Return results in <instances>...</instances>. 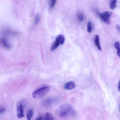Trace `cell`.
<instances>
[{
	"mask_svg": "<svg viewBox=\"0 0 120 120\" xmlns=\"http://www.w3.org/2000/svg\"><path fill=\"white\" fill-rule=\"evenodd\" d=\"M59 101V99L57 98L50 97L45 99L43 101V104L44 106H49L57 103Z\"/></svg>",
	"mask_w": 120,
	"mask_h": 120,
	"instance_id": "8992f818",
	"label": "cell"
},
{
	"mask_svg": "<svg viewBox=\"0 0 120 120\" xmlns=\"http://www.w3.org/2000/svg\"><path fill=\"white\" fill-rule=\"evenodd\" d=\"M34 112L32 109L29 110L26 114V118L27 120H31L33 116Z\"/></svg>",
	"mask_w": 120,
	"mask_h": 120,
	"instance_id": "8fae6325",
	"label": "cell"
},
{
	"mask_svg": "<svg viewBox=\"0 0 120 120\" xmlns=\"http://www.w3.org/2000/svg\"><path fill=\"white\" fill-rule=\"evenodd\" d=\"M54 117L50 113L46 112L45 114L44 120H53Z\"/></svg>",
	"mask_w": 120,
	"mask_h": 120,
	"instance_id": "30bf717a",
	"label": "cell"
},
{
	"mask_svg": "<svg viewBox=\"0 0 120 120\" xmlns=\"http://www.w3.org/2000/svg\"><path fill=\"white\" fill-rule=\"evenodd\" d=\"M116 27L117 29L120 32V26L118 25H116Z\"/></svg>",
	"mask_w": 120,
	"mask_h": 120,
	"instance_id": "ffe728a7",
	"label": "cell"
},
{
	"mask_svg": "<svg viewBox=\"0 0 120 120\" xmlns=\"http://www.w3.org/2000/svg\"><path fill=\"white\" fill-rule=\"evenodd\" d=\"M49 89V87L48 86H43L34 91L32 96L34 98L36 99L42 98L47 93Z\"/></svg>",
	"mask_w": 120,
	"mask_h": 120,
	"instance_id": "7a4b0ae2",
	"label": "cell"
},
{
	"mask_svg": "<svg viewBox=\"0 0 120 120\" xmlns=\"http://www.w3.org/2000/svg\"><path fill=\"white\" fill-rule=\"evenodd\" d=\"M99 37L98 35L96 34L94 38V41L95 45L99 50H101L99 43Z\"/></svg>",
	"mask_w": 120,
	"mask_h": 120,
	"instance_id": "ba28073f",
	"label": "cell"
},
{
	"mask_svg": "<svg viewBox=\"0 0 120 120\" xmlns=\"http://www.w3.org/2000/svg\"><path fill=\"white\" fill-rule=\"evenodd\" d=\"M92 30V26L91 22L90 21H89L87 25V31L89 33L91 32Z\"/></svg>",
	"mask_w": 120,
	"mask_h": 120,
	"instance_id": "9a60e30c",
	"label": "cell"
},
{
	"mask_svg": "<svg viewBox=\"0 0 120 120\" xmlns=\"http://www.w3.org/2000/svg\"><path fill=\"white\" fill-rule=\"evenodd\" d=\"M118 91L120 93V81L119 82V85L118 86Z\"/></svg>",
	"mask_w": 120,
	"mask_h": 120,
	"instance_id": "44dd1931",
	"label": "cell"
},
{
	"mask_svg": "<svg viewBox=\"0 0 120 120\" xmlns=\"http://www.w3.org/2000/svg\"><path fill=\"white\" fill-rule=\"evenodd\" d=\"M112 14V13L111 12L107 11L99 14V15L101 19L105 23L109 24L110 23L109 19Z\"/></svg>",
	"mask_w": 120,
	"mask_h": 120,
	"instance_id": "5b68a950",
	"label": "cell"
},
{
	"mask_svg": "<svg viewBox=\"0 0 120 120\" xmlns=\"http://www.w3.org/2000/svg\"><path fill=\"white\" fill-rule=\"evenodd\" d=\"M77 16L79 21L81 22L83 21L84 19V16L82 13L80 12H78L77 14Z\"/></svg>",
	"mask_w": 120,
	"mask_h": 120,
	"instance_id": "4fadbf2b",
	"label": "cell"
},
{
	"mask_svg": "<svg viewBox=\"0 0 120 120\" xmlns=\"http://www.w3.org/2000/svg\"><path fill=\"white\" fill-rule=\"evenodd\" d=\"M56 2V0H51L49 2V6L50 8H52L55 5Z\"/></svg>",
	"mask_w": 120,
	"mask_h": 120,
	"instance_id": "2e32d148",
	"label": "cell"
},
{
	"mask_svg": "<svg viewBox=\"0 0 120 120\" xmlns=\"http://www.w3.org/2000/svg\"><path fill=\"white\" fill-rule=\"evenodd\" d=\"M56 114L59 117L63 118L74 116L75 112L73 108L70 104L65 103L58 107L55 111Z\"/></svg>",
	"mask_w": 120,
	"mask_h": 120,
	"instance_id": "6da1fadb",
	"label": "cell"
},
{
	"mask_svg": "<svg viewBox=\"0 0 120 120\" xmlns=\"http://www.w3.org/2000/svg\"><path fill=\"white\" fill-rule=\"evenodd\" d=\"M40 19L39 15L37 14L35 16L34 20V23L35 24H37L39 22Z\"/></svg>",
	"mask_w": 120,
	"mask_h": 120,
	"instance_id": "e0dca14e",
	"label": "cell"
},
{
	"mask_svg": "<svg viewBox=\"0 0 120 120\" xmlns=\"http://www.w3.org/2000/svg\"><path fill=\"white\" fill-rule=\"evenodd\" d=\"M5 109L4 107L0 108V114L3 113L5 111Z\"/></svg>",
	"mask_w": 120,
	"mask_h": 120,
	"instance_id": "ac0fdd59",
	"label": "cell"
},
{
	"mask_svg": "<svg viewBox=\"0 0 120 120\" xmlns=\"http://www.w3.org/2000/svg\"><path fill=\"white\" fill-rule=\"evenodd\" d=\"M42 117L41 116H40L38 117L36 120H42Z\"/></svg>",
	"mask_w": 120,
	"mask_h": 120,
	"instance_id": "d6986e66",
	"label": "cell"
},
{
	"mask_svg": "<svg viewBox=\"0 0 120 120\" xmlns=\"http://www.w3.org/2000/svg\"><path fill=\"white\" fill-rule=\"evenodd\" d=\"M119 109L120 112V104H119Z\"/></svg>",
	"mask_w": 120,
	"mask_h": 120,
	"instance_id": "7402d4cb",
	"label": "cell"
},
{
	"mask_svg": "<svg viewBox=\"0 0 120 120\" xmlns=\"http://www.w3.org/2000/svg\"><path fill=\"white\" fill-rule=\"evenodd\" d=\"M117 1L116 0H112L111 1L110 7L112 9H114L116 6V3Z\"/></svg>",
	"mask_w": 120,
	"mask_h": 120,
	"instance_id": "5bb4252c",
	"label": "cell"
},
{
	"mask_svg": "<svg viewBox=\"0 0 120 120\" xmlns=\"http://www.w3.org/2000/svg\"><path fill=\"white\" fill-rule=\"evenodd\" d=\"M115 48L117 50V53L118 55L120 57V44L118 41L115 42L114 44Z\"/></svg>",
	"mask_w": 120,
	"mask_h": 120,
	"instance_id": "7c38bea8",
	"label": "cell"
},
{
	"mask_svg": "<svg viewBox=\"0 0 120 120\" xmlns=\"http://www.w3.org/2000/svg\"><path fill=\"white\" fill-rule=\"evenodd\" d=\"M65 40L64 37L62 35L60 34L57 36L55 41L51 46V51H54L58 47L60 44H63Z\"/></svg>",
	"mask_w": 120,
	"mask_h": 120,
	"instance_id": "3957f363",
	"label": "cell"
},
{
	"mask_svg": "<svg viewBox=\"0 0 120 120\" xmlns=\"http://www.w3.org/2000/svg\"><path fill=\"white\" fill-rule=\"evenodd\" d=\"M75 86V83L71 81L66 83L64 86V88L65 89L70 90L74 89Z\"/></svg>",
	"mask_w": 120,
	"mask_h": 120,
	"instance_id": "52a82bcc",
	"label": "cell"
},
{
	"mask_svg": "<svg viewBox=\"0 0 120 120\" xmlns=\"http://www.w3.org/2000/svg\"><path fill=\"white\" fill-rule=\"evenodd\" d=\"M25 102V101H21L17 105V116L18 118H20L24 117L23 104Z\"/></svg>",
	"mask_w": 120,
	"mask_h": 120,
	"instance_id": "277c9868",
	"label": "cell"
},
{
	"mask_svg": "<svg viewBox=\"0 0 120 120\" xmlns=\"http://www.w3.org/2000/svg\"><path fill=\"white\" fill-rule=\"evenodd\" d=\"M1 41L2 44L5 48L7 49H9L10 48V45L5 38H2L1 40Z\"/></svg>",
	"mask_w": 120,
	"mask_h": 120,
	"instance_id": "9c48e42d",
	"label": "cell"
}]
</instances>
